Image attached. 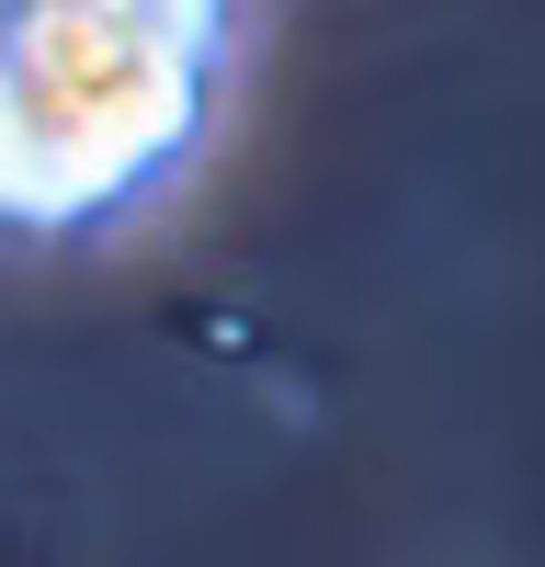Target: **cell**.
I'll use <instances>...</instances> for the list:
<instances>
[{
  "label": "cell",
  "mask_w": 545,
  "mask_h": 567,
  "mask_svg": "<svg viewBox=\"0 0 545 567\" xmlns=\"http://www.w3.org/2000/svg\"><path fill=\"white\" fill-rule=\"evenodd\" d=\"M216 0H0V227H103L194 148Z\"/></svg>",
  "instance_id": "1"
}]
</instances>
